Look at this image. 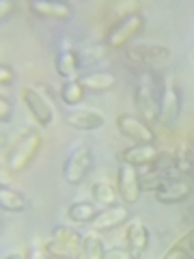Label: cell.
<instances>
[{"label": "cell", "mask_w": 194, "mask_h": 259, "mask_svg": "<svg viewBox=\"0 0 194 259\" xmlns=\"http://www.w3.org/2000/svg\"><path fill=\"white\" fill-rule=\"evenodd\" d=\"M162 91H164L162 78L153 69H144L138 78V84L134 89V104L140 112V119L147 121V123H153V121L160 119Z\"/></svg>", "instance_id": "6da1fadb"}, {"label": "cell", "mask_w": 194, "mask_h": 259, "mask_svg": "<svg viewBox=\"0 0 194 259\" xmlns=\"http://www.w3.org/2000/svg\"><path fill=\"white\" fill-rule=\"evenodd\" d=\"M41 136L37 132H32V130H26V132H22L18 139L11 143V147L7 149V156H5V168L7 173H22L24 168H26L32 160H35L37 151L41 149Z\"/></svg>", "instance_id": "7a4b0ae2"}, {"label": "cell", "mask_w": 194, "mask_h": 259, "mask_svg": "<svg viewBox=\"0 0 194 259\" xmlns=\"http://www.w3.org/2000/svg\"><path fill=\"white\" fill-rule=\"evenodd\" d=\"M125 59L140 69H156L171 59V50L156 41H138L125 50Z\"/></svg>", "instance_id": "3957f363"}, {"label": "cell", "mask_w": 194, "mask_h": 259, "mask_svg": "<svg viewBox=\"0 0 194 259\" xmlns=\"http://www.w3.org/2000/svg\"><path fill=\"white\" fill-rule=\"evenodd\" d=\"M93 162H95V156H93V149L88 145H78L69 151V156L65 158L63 162V180L71 184V186H78L86 180V175L91 173L93 168Z\"/></svg>", "instance_id": "277c9868"}, {"label": "cell", "mask_w": 194, "mask_h": 259, "mask_svg": "<svg viewBox=\"0 0 194 259\" xmlns=\"http://www.w3.org/2000/svg\"><path fill=\"white\" fill-rule=\"evenodd\" d=\"M181 117V89L177 78L168 76L164 82V91H162L160 100V123L166 130H175L177 121Z\"/></svg>", "instance_id": "5b68a950"}, {"label": "cell", "mask_w": 194, "mask_h": 259, "mask_svg": "<svg viewBox=\"0 0 194 259\" xmlns=\"http://www.w3.org/2000/svg\"><path fill=\"white\" fill-rule=\"evenodd\" d=\"M142 30H144V15L142 13L127 15V18L117 20L108 28L106 44H108L110 50H112V48H125L136 35H140Z\"/></svg>", "instance_id": "8992f818"}, {"label": "cell", "mask_w": 194, "mask_h": 259, "mask_svg": "<svg viewBox=\"0 0 194 259\" xmlns=\"http://www.w3.org/2000/svg\"><path fill=\"white\" fill-rule=\"evenodd\" d=\"M117 130L125 139H132L136 145H153V141H156V132L151 130L147 121H142L140 117L127 115V112L117 117Z\"/></svg>", "instance_id": "52a82bcc"}, {"label": "cell", "mask_w": 194, "mask_h": 259, "mask_svg": "<svg viewBox=\"0 0 194 259\" xmlns=\"http://www.w3.org/2000/svg\"><path fill=\"white\" fill-rule=\"evenodd\" d=\"M22 102H24V106H26V110L30 112V117L37 121L41 127H47L52 123V119H54V112L50 108V104L45 102V97L37 91V89H32V87H24L22 89Z\"/></svg>", "instance_id": "ba28073f"}, {"label": "cell", "mask_w": 194, "mask_h": 259, "mask_svg": "<svg viewBox=\"0 0 194 259\" xmlns=\"http://www.w3.org/2000/svg\"><path fill=\"white\" fill-rule=\"evenodd\" d=\"M117 190L121 194V199L125 203H136L140 199V182H138V171L136 166L127 164V162H121L119 171H117Z\"/></svg>", "instance_id": "9c48e42d"}, {"label": "cell", "mask_w": 194, "mask_h": 259, "mask_svg": "<svg viewBox=\"0 0 194 259\" xmlns=\"http://www.w3.org/2000/svg\"><path fill=\"white\" fill-rule=\"evenodd\" d=\"M190 194H192V182H188L181 175H177V177H173V180H168L156 194H153V197H156L158 203L177 205V203L188 201Z\"/></svg>", "instance_id": "30bf717a"}, {"label": "cell", "mask_w": 194, "mask_h": 259, "mask_svg": "<svg viewBox=\"0 0 194 259\" xmlns=\"http://www.w3.org/2000/svg\"><path fill=\"white\" fill-rule=\"evenodd\" d=\"M65 123L69 127L82 130V132H93V130L104 127L106 117H104V112L95 108H74L65 115Z\"/></svg>", "instance_id": "8fae6325"}, {"label": "cell", "mask_w": 194, "mask_h": 259, "mask_svg": "<svg viewBox=\"0 0 194 259\" xmlns=\"http://www.w3.org/2000/svg\"><path fill=\"white\" fill-rule=\"evenodd\" d=\"M160 149L153 147V145H132V147H127L121 151L119 160L121 162H127V164H132L136 168H144V166H151L156 164V160L160 158Z\"/></svg>", "instance_id": "7c38bea8"}, {"label": "cell", "mask_w": 194, "mask_h": 259, "mask_svg": "<svg viewBox=\"0 0 194 259\" xmlns=\"http://www.w3.org/2000/svg\"><path fill=\"white\" fill-rule=\"evenodd\" d=\"M125 242H127V248L132 250V255L138 259L149 248V242H151V233L147 229V225H142V221L134 218L125 229Z\"/></svg>", "instance_id": "4fadbf2b"}, {"label": "cell", "mask_w": 194, "mask_h": 259, "mask_svg": "<svg viewBox=\"0 0 194 259\" xmlns=\"http://www.w3.org/2000/svg\"><path fill=\"white\" fill-rule=\"evenodd\" d=\"M127 218H129L127 207H117V205L104 207V209H100V214L93 218L91 227L95 231H112V229H117V227L123 225Z\"/></svg>", "instance_id": "5bb4252c"}, {"label": "cell", "mask_w": 194, "mask_h": 259, "mask_svg": "<svg viewBox=\"0 0 194 259\" xmlns=\"http://www.w3.org/2000/svg\"><path fill=\"white\" fill-rule=\"evenodd\" d=\"M78 82L82 84L86 91L106 93V91H110V89L117 87V76L112 74V71H91V74L80 76Z\"/></svg>", "instance_id": "9a60e30c"}, {"label": "cell", "mask_w": 194, "mask_h": 259, "mask_svg": "<svg viewBox=\"0 0 194 259\" xmlns=\"http://www.w3.org/2000/svg\"><path fill=\"white\" fill-rule=\"evenodd\" d=\"M56 74L63 76L65 80H76L78 71L82 69L80 67V56H78V50H61L59 54H56Z\"/></svg>", "instance_id": "2e32d148"}, {"label": "cell", "mask_w": 194, "mask_h": 259, "mask_svg": "<svg viewBox=\"0 0 194 259\" xmlns=\"http://www.w3.org/2000/svg\"><path fill=\"white\" fill-rule=\"evenodd\" d=\"M28 9L45 20H67L71 18V7L63 3H30Z\"/></svg>", "instance_id": "e0dca14e"}, {"label": "cell", "mask_w": 194, "mask_h": 259, "mask_svg": "<svg viewBox=\"0 0 194 259\" xmlns=\"http://www.w3.org/2000/svg\"><path fill=\"white\" fill-rule=\"evenodd\" d=\"M91 194H93V201L97 205H102V207H115L117 205V201H119V190L112 186L110 182L106 180H100V182H95L91 186Z\"/></svg>", "instance_id": "ac0fdd59"}, {"label": "cell", "mask_w": 194, "mask_h": 259, "mask_svg": "<svg viewBox=\"0 0 194 259\" xmlns=\"http://www.w3.org/2000/svg\"><path fill=\"white\" fill-rule=\"evenodd\" d=\"M162 259H194V227L188 233H183V236L166 250Z\"/></svg>", "instance_id": "d6986e66"}, {"label": "cell", "mask_w": 194, "mask_h": 259, "mask_svg": "<svg viewBox=\"0 0 194 259\" xmlns=\"http://www.w3.org/2000/svg\"><path fill=\"white\" fill-rule=\"evenodd\" d=\"M110 54V48L108 44H93V46H86L82 50H78V56H80V67H95L100 65L102 61H106Z\"/></svg>", "instance_id": "ffe728a7"}, {"label": "cell", "mask_w": 194, "mask_h": 259, "mask_svg": "<svg viewBox=\"0 0 194 259\" xmlns=\"http://www.w3.org/2000/svg\"><path fill=\"white\" fill-rule=\"evenodd\" d=\"M82 238L76 229H71V227H65V225H59L52 229V240H56L59 244L71 248L74 253H82Z\"/></svg>", "instance_id": "44dd1931"}, {"label": "cell", "mask_w": 194, "mask_h": 259, "mask_svg": "<svg viewBox=\"0 0 194 259\" xmlns=\"http://www.w3.org/2000/svg\"><path fill=\"white\" fill-rule=\"evenodd\" d=\"M97 214H100V209H97V205L91 203V201H76V203H71L67 209V216L74 223H93V218Z\"/></svg>", "instance_id": "7402d4cb"}, {"label": "cell", "mask_w": 194, "mask_h": 259, "mask_svg": "<svg viewBox=\"0 0 194 259\" xmlns=\"http://www.w3.org/2000/svg\"><path fill=\"white\" fill-rule=\"evenodd\" d=\"M82 257L84 259H104L106 257V244L97 236V231L86 233L82 238Z\"/></svg>", "instance_id": "603a6c76"}, {"label": "cell", "mask_w": 194, "mask_h": 259, "mask_svg": "<svg viewBox=\"0 0 194 259\" xmlns=\"http://www.w3.org/2000/svg\"><path fill=\"white\" fill-rule=\"evenodd\" d=\"M175 166L181 175H192L194 173V145L183 143L181 147L175 151Z\"/></svg>", "instance_id": "cb8c5ba5"}, {"label": "cell", "mask_w": 194, "mask_h": 259, "mask_svg": "<svg viewBox=\"0 0 194 259\" xmlns=\"http://www.w3.org/2000/svg\"><path fill=\"white\" fill-rule=\"evenodd\" d=\"M84 93L86 89L76 80H65V82L61 84V100L65 104H69V106H76V104H80L84 100Z\"/></svg>", "instance_id": "d4e9b609"}, {"label": "cell", "mask_w": 194, "mask_h": 259, "mask_svg": "<svg viewBox=\"0 0 194 259\" xmlns=\"http://www.w3.org/2000/svg\"><path fill=\"white\" fill-rule=\"evenodd\" d=\"M0 205H3L5 212H24L26 209V199L22 197L18 190H11V188H5L0 190Z\"/></svg>", "instance_id": "484cf974"}, {"label": "cell", "mask_w": 194, "mask_h": 259, "mask_svg": "<svg viewBox=\"0 0 194 259\" xmlns=\"http://www.w3.org/2000/svg\"><path fill=\"white\" fill-rule=\"evenodd\" d=\"M24 259H52V257L47 253V246L43 244V240H32L26 248Z\"/></svg>", "instance_id": "4316f807"}, {"label": "cell", "mask_w": 194, "mask_h": 259, "mask_svg": "<svg viewBox=\"0 0 194 259\" xmlns=\"http://www.w3.org/2000/svg\"><path fill=\"white\" fill-rule=\"evenodd\" d=\"M112 11H115L117 20H121V18H127V15L140 13V5L138 3H117L112 7Z\"/></svg>", "instance_id": "83f0119b"}, {"label": "cell", "mask_w": 194, "mask_h": 259, "mask_svg": "<svg viewBox=\"0 0 194 259\" xmlns=\"http://www.w3.org/2000/svg\"><path fill=\"white\" fill-rule=\"evenodd\" d=\"M104 259H136V257L127 246H110L106 248V257Z\"/></svg>", "instance_id": "f1b7e54d"}, {"label": "cell", "mask_w": 194, "mask_h": 259, "mask_svg": "<svg viewBox=\"0 0 194 259\" xmlns=\"http://www.w3.org/2000/svg\"><path fill=\"white\" fill-rule=\"evenodd\" d=\"M11 117H13V104L9 97H5V93H3V97H0V121L9 123Z\"/></svg>", "instance_id": "f546056e"}, {"label": "cell", "mask_w": 194, "mask_h": 259, "mask_svg": "<svg viewBox=\"0 0 194 259\" xmlns=\"http://www.w3.org/2000/svg\"><path fill=\"white\" fill-rule=\"evenodd\" d=\"M13 80H15L13 67H11L9 63H3V65H0V84L9 87V84H13Z\"/></svg>", "instance_id": "4dcf8cb0"}, {"label": "cell", "mask_w": 194, "mask_h": 259, "mask_svg": "<svg viewBox=\"0 0 194 259\" xmlns=\"http://www.w3.org/2000/svg\"><path fill=\"white\" fill-rule=\"evenodd\" d=\"M13 11H15V3H11V0H5V3L0 5V18L3 20H9Z\"/></svg>", "instance_id": "1f68e13d"}, {"label": "cell", "mask_w": 194, "mask_h": 259, "mask_svg": "<svg viewBox=\"0 0 194 259\" xmlns=\"http://www.w3.org/2000/svg\"><path fill=\"white\" fill-rule=\"evenodd\" d=\"M3 259H24L22 255H18V253H9V255H5Z\"/></svg>", "instance_id": "d6a6232c"}, {"label": "cell", "mask_w": 194, "mask_h": 259, "mask_svg": "<svg viewBox=\"0 0 194 259\" xmlns=\"http://www.w3.org/2000/svg\"><path fill=\"white\" fill-rule=\"evenodd\" d=\"M188 177H190V182H192V184H194V173H192V175H188Z\"/></svg>", "instance_id": "836d02e7"}, {"label": "cell", "mask_w": 194, "mask_h": 259, "mask_svg": "<svg viewBox=\"0 0 194 259\" xmlns=\"http://www.w3.org/2000/svg\"><path fill=\"white\" fill-rule=\"evenodd\" d=\"M192 61H194V52H192Z\"/></svg>", "instance_id": "e575fe53"}]
</instances>
